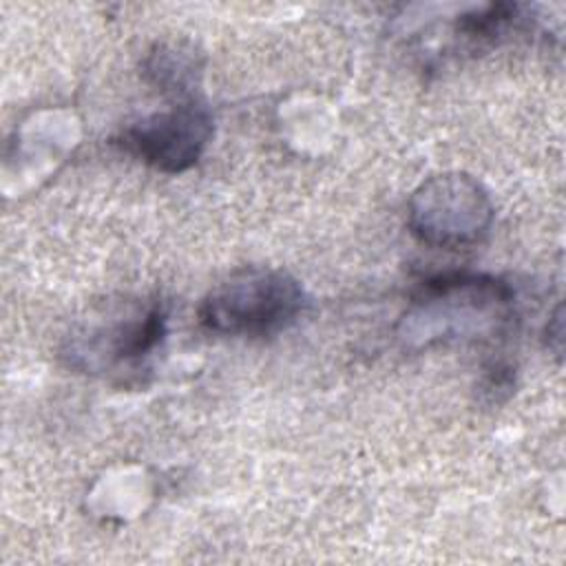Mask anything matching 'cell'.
I'll return each mask as SVG.
<instances>
[{"label":"cell","instance_id":"obj_1","mask_svg":"<svg viewBox=\"0 0 566 566\" xmlns=\"http://www.w3.org/2000/svg\"><path fill=\"white\" fill-rule=\"evenodd\" d=\"M515 292L509 283L478 272H438L418 283L400 336L420 345L480 334L511 316Z\"/></svg>","mask_w":566,"mask_h":566},{"label":"cell","instance_id":"obj_2","mask_svg":"<svg viewBox=\"0 0 566 566\" xmlns=\"http://www.w3.org/2000/svg\"><path fill=\"white\" fill-rule=\"evenodd\" d=\"M303 303V287L292 274L245 268L208 292L199 323L226 336H272L298 318Z\"/></svg>","mask_w":566,"mask_h":566},{"label":"cell","instance_id":"obj_3","mask_svg":"<svg viewBox=\"0 0 566 566\" xmlns=\"http://www.w3.org/2000/svg\"><path fill=\"white\" fill-rule=\"evenodd\" d=\"M493 217L489 190L467 172H442L422 181L407 206L411 234L433 248L480 243Z\"/></svg>","mask_w":566,"mask_h":566},{"label":"cell","instance_id":"obj_4","mask_svg":"<svg viewBox=\"0 0 566 566\" xmlns=\"http://www.w3.org/2000/svg\"><path fill=\"white\" fill-rule=\"evenodd\" d=\"M212 133L210 108L201 99L190 97L130 124L122 130L117 144L146 166L166 175H179L201 159Z\"/></svg>","mask_w":566,"mask_h":566},{"label":"cell","instance_id":"obj_5","mask_svg":"<svg viewBox=\"0 0 566 566\" xmlns=\"http://www.w3.org/2000/svg\"><path fill=\"white\" fill-rule=\"evenodd\" d=\"M520 4L515 2H491L473 7L458 15L453 33L460 44L473 53L486 51L497 44V40L513 27L520 18Z\"/></svg>","mask_w":566,"mask_h":566},{"label":"cell","instance_id":"obj_6","mask_svg":"<svg viewBox=\"0 0 566 566\" xmlns=\"http://www.w3.org/2000/svg\"><path fill=\"white\" fill-rule=\"evenodd\" d=\"M199 71L201 64L197 55L181 46L157 44L144 60V75L150 84L159 86L164 93H177L186 99L195 97L190 93L199 82Z\"/></svg>","mask_w":566,"mask_h":566},{"label":"cell","instance_id":"obj_7","mask_svg":"<svg viewBox=\"0 0 566 566\" xmlns=\"http://www.w3.org/2000/svg\"><path fill=\"white\" fill-rule=\"evenodd\" d=\"M166 336V314L150 307L144 316L117 325L108 336V354L115 363H137L153 354Z\"/></svg>","mask_w":566,"mask_h":566},{"label":"cell","instance_id":"obj_8","mask_svg":"<svg viewBox=\"0 0 566 566\" xmlns=\"http://www.w3.org/2000/svg\"><path fill=\"white\" fill-rule=\"evenodd\" d=\"M515 385V374H513V367L509 363H502V360H495L491 363L489 367H484V374H482V380H480V391L493 402H500L502 398H506L511 394Z\"/></svg>","mask_w":566,"mask_h":566}]
</instances>
